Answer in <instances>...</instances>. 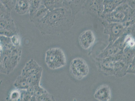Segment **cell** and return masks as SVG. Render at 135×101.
Here are the masks:
<instances>
[{
	"label": "cell",
	"instance_id": "6da1fadb",
	"mask_svg": "<svg viewBox=\"0 0 135 101\" xmlns=\"http://www.w3.org/2000/svg\"><path fill=\"white\" fill-rule=\"evenodd\" d=\"M75 16L69 8L62 7L50 11L44 18L34 25L44 35H56L70 29Z\"/></svg>",
	"mask_w": 135,
	"mask_h": 101
},
{
	"label": "cell",
	"instance_id": "7a4b0ae2",
	"mask_svg": "<svg viewBox=\"0 0 135 101\" xmlns=\"http://www.w3.org/2000/svg\"><path fill=\"white\" fill-rule=\"evenodd\" d=\"M21 50L20 47L12 44L10 37L1 35V72L9 74L20 61Z\"/></svg>",
	"mask_w": 135,
	"mask_h": 101
},
{
	"label": "cell",
	"instance_id": "3957f363",
	"mask_svg": "<svg viewBox=\"0 0 135 101\" xmlns=\"http://www.w3.org/2000/svg\"><path fill=\"white\" fill-rule=\"evenodd\" d=\"M43 70L33 59L27 62L22 70L21 75L26 79L29 86H35L40 84Z\"/></svg>",
	"mask_w": 135,
	"mask_h": 101
},
{
	"label": "cell",
	"instance_id": "277c9868",
	"mask_svg": "<svg viewBox=\"0 0 135 101\" xmlns=\"http://www.w3.org/2000/svg\"><path fill=\"white\" fill-rule=\"evenodd\" d=\"M1 35L11 37L18 34V30L11 15V11L1 3Z\"/></svg>",
	"mask_w": 135,
	"mask_h": 101
},
{
	"label": "cell",
	"instance_id": "5b68a950",
	"mask_svg": "<svg viewBox=\"0 0 135 101\" xmlns=\"http://www.w3.org/2000/svg\"><path fill=\"white\" fill-rule=\"evenodd\" d=\"M45 61L50 69H58L66 66L65 55L60 48H51L45 53Z\"/></svg>",
	"mask_w": 135,
	"mask_h": 101
},
{
	"label": "cell",
	"instance_id": "8992f818",
	"mask_svg": "<svg viewBox=\"0 0 135 101\" xmlns=\"http://www.w3.org/2000/svg\"><path fill=\"white\" fill-rule=\"evenodd\" d=\"M70 74L76 79L81 80L86 77L89 72V68L85 60L81 58L73 59L70 66Z\"/></svg>",
	"mask_w": 135,
	"mask_h": 101
},
{
	"label": "cell",
	"instance_id": "52a82bcc",
	"mask_svg": "<svg viewBox=\"0 0 135 101\" xmlns=\"http://www.w3.org/2000/svg\"><path fill=\"white\" fill-rule=\"evenodd\" d=\"M104 28V33L109 36L110 43H113L126 33V28L122 23H109L100 19Z\"/></svg>",
	"mask_w": 135,
	"mask_h": 101
},
{
	"label": "cell",
	"instance_id": "ba28073f",
	"mask_svg": "<svg viewBox=\"0 0 135 101\" xmlns=\"http://www.w3.org/2000/svg\"><path fill=\"white\" fill-rule=\"evenodd\" d=\"M94 33L90 30L85 31L81 34L78 38V41L81 47L84 50H88L91 47L95 41Z\"/></svg>",
	"mask_w": 135,
	"mask_h": 101
},
{
	"label": "cell",
	"instance_id": "9c48e42d",
	"mask_svg": "<svg viewBox=\"0 0 135 101\" xmlns=\"http://www.w3.org/2000/svg\"><path fill=\"white\" fill-rule=\"evenodd\" d=\"M94 97L98 101H110L111 98V88L107 84L99 86L94 92Z\"/></svg>",
	"mask_w": 135,
	"mask_h": 101
},
{
	"label": "cell",
	"instance_id": "30bf717a",
	"mask_svg": "<svg viewBox=\"0 0 135 101\" xmlns=\"http://www.w3.org/2000/svg\"><path fill=\"white\" fill-rule=\"evenodd\" d=\"M126 16L124 13L116 8L111 13L102 16L99 19H103L109 23H123Z\"/></svg>",
	"mask_w": 135,
	"mask_h": 101
},
{
	"label": "cell",
	"instance_id": "8fae6325",
	"mask_svg": "<svg viewBox=\"0 0 135 101\" xmlns=\"http://www.w3.org/2000/svg\"><path fill=\"white\" fill-rule=\"evenodd\" d=\"M104 0H87L85 6L99 18L102 15L104 10Z\"/></svg>",
	"mask_w": 135,
	"mask_h": 101
},
{
	"label": "cell",
	"instance_id": "7c38bea8",
	"mask_svg": "<svg viewBox=\"0 0 135 101\" xmlns=\"http://www.w3.org/2000/svg\"><path fill=\"white\" fill-rule=\"evenodd\" d=\"M103 59L98 62V65L100 70L105 73H114L115 64L116 62L114 58L107 57Z\"/></svg>",
	"mask_w": 135,
	"mask_h": 101
},
{
	"label": "cell",
	"instance_id": "4fadbf2b",
	"mask_svg": "<svg viewBox=\"0 0 135 101\" xmlns=\"http://www.w3.org/2000/svg\"><path fill=\"white\" fill-rule=\"evenodd\" d=\"M49 11L42 2L35 11L29 14L31 22L34 24H36L44 18Z\"/></svg>",
	"mask_w": 135,
	"mask_h": 101
},
{
	"label": "cell",
	"instance_id": "5bb4252c",
	"mask_svg": "<svg viewBox=\"0 0 135 101\" xmlns=\"http://www.w3.org/2000/svg\"><path fill=\"white\" fill-rule=\"evenodd\" d=\"M87 0H64V7H68L76 15L84 7Z\"/></svg>",
	"mask_w": 135,
	"mask_h": 101
},
{
	"label": "cell",
	"instance_id": "9a60e30c",
	"mask_svg": "<svg viewBox=\"0 0 135 101\" xmlns=\"http://www.w3.org/2000/svg\"><path fill=\"white\" fill-rule=\"evenodd\" d=\"M29 0H16L15 10L18 14L23 15L29 13Z\"/></svg>",
	"mask_w": 135,
	"mask_h": 101
},
{
	"label": "cell",
	"instance_id": "2e32d148",
	"mask_svg": "<svg viewBox=\"0 0 135 101\" xmlns=\"http://www.w3.org/2000/svg\"><path fill=\"white\" fill-rule=\"evenodd\" d=\"M14 86L17 89L26 90L29 87V85L26 79L21 75L16 80Z\"/></svg>",
	"mask_w": 135,
	"mask_h": 101
},
{
	"label": "cell",
	"instance_id": "e0dca14e",
	"mask_svg": "<svg viewBox=\"0 0 135 101\" xmlns=\"http://www.w3.org/2000/svg\"><path fill=\"white\" fill-rule=\"evenodd\" d=\"M103 5V12L102 16L111 13L118 6L113 0H104Z\"/></svg>",
	"mask_w": 135,
	"mask_h": 101
},
{
	"label": "cell",
	"instance_id": "ac0fdd59",
	"mask_svg": "<svg viewBox=\"0 0 135 101\" xmlns=\"http://www.w3.org/2000/svg\"><path fill=\"white\" fill-rule=\"evenodd\" d=\"M42 2L49 11L62 7L56 0H41Z\"/></svg>",
	"mask_w": 135,
	"mask_h": 101
},
{
	"label": "cell",
	"instance_id": "d6986e66",
	"mask_svg": "<svg viewBox=\"0 0 135 101\" xmlns=\"http://www.w3.org/2000/svg\"><path fill=\"white\" fill-rule=\"evenodd\" d=\"M117 8L124 13L126 17L131 15L133 10V9L126 3H121L119 5Z\"/></svg>",
	"mask_w": 135,
	"mask_h": 101
},
{
	"label": "cell",
	"instance_id": "ffe728a7",
	"mask_svg": "<svg viewBox=\"0 0 135 101\" xmlns=\"http://www.w3.org/2000/svg\"><path fill=\"white\" fill-rule=\"evenodd\" d=\"M29 14L35 11L41 3V0H29Z\"/></svg>",
	"mask_w": 135,
	"mask_h": 101
},
{
	"label": "cell",
	"instance_id": "44dd1931",
	"mask_svg": "<svg viewBox=\"0 0 135 101\" xmlns=\"http://www.w3.org/2000/svg\"><path fill=\"white\" fill-rule=\"evenodd\" d=\"M16 0H1V3L10 11L15 8Z\"/></svg>",
	"mask_w": 135,
	"mask_h": 101
},
{
	"label": "cell",
	"instance_id": "7402d4cb",
	"mask_svg": "<svg viewBox=\"0 0 135 101\" xmlns=\"http://www.w3.org/2000/svg\"><path fill=\"white\" fill-rule=\"evenodd\" d=\"M21 97V90L17 89L14 90L11 92L10 99L12 101L20 100Z\"/></svg>",
	"mask_w": 135,
	"mask_h": 101
},
{
	"label": "cell",
	"instance_id": "603a6c76",
	"mask_svg": "<svg viewBox=\"0 0 135 101\" xmlns=\"http://www.w3.org/2000/svg\"><path fill=\"white\" fill-rule=\"evenodd\" d=\"M12 44L16 47H20V39L18 34H15L11 37Z\"/></svg>",
	"mask_w": 135,
	"mask_h": 101
},
{
	"label": "cell",
	"instance_id": "cb8c5ba5",
	"mask_svg": "<svg viewBox=\"0 0 135 101\" xmlns=\"http://www.w3.org/2000/svg\"><path fill=\"white\" fill-rule=\"evenodd\" d=\"M127 3L132 9L135 8V0H128Z\"/></svg>",
	"mask_w": 135,
	"mask_h": 101
},
{
	"label": "cell",
	"instance_id": "d4e9b609",
	"mask_svg": "<svg viewBox=\"0 0 135 101\" xmlns=\"http://www.w3.org/2000/svg\"><path fill=\"white\" fill-rule=\"evenodd\" d=\"M118 6L122 3V0H113Z\"/></svg>",
	"mask_w": 135,
	"mask_h": 101
},
{
	"label": "cell",
	"instance_id": "484cf974",
	"mask_svg": "<svg viewBox=\"0 0 135 101\" xmlns=\"http://www.w3.org/2000/svg\"><path fill=\"white\" fill-rule=\"evenodd\" d=\"M131 15L135 17V8L132 10V13H131Z\"/></svg>",
	"mask_w": 135,
	"mask_h": 101
},
{
	"label": "cell",
	"instance_id": "4316f807",
	"mask_svg": "<svg viewBox=\"0 0 135 101\" xmlns=\"http://www.w3.org/2000/svg\"><path fill=\"white\" fill-rule=\"evenodd\" d=\"M128 1V0H122V3H127V2Z\"/></svg>",
	"mask_w": 135,
	"mask_h": 101
}]
</instances>
